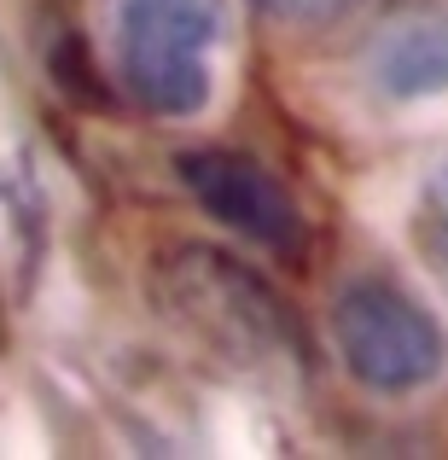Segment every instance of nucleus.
<instances>
[{"instance_id": "nucleus-3", "label": "nucleus", "mask_w": 448, "mask_h": 460, "mask_svg": "<svg viewBox=\"0 0 448 460\" xmlns=\"http://www.w3.org/2000/svg\"><path fill=\"white\" fill-rule=\"evenodd\" d=\"M332 344L344 367L379 396L426 391L448 367V338L437 314L384 274H361L332 297Z\"/></svg>"}, {"instance_id": "nucleus-5", "label": "nucleus", "mask_w": 448, "mask_h": 460, "mask_svg": "<svg viewBox=\"0 0 448 460\" xmlns=\"http://www.w3.org/2000/svg\"><path fill=\"white\" fill-rule=\"evenodd\" d=\"M367 82L391 105L448 93V0H391L367 35Z\"/></svg>"}, {"instance_id": "nucleus-7", "label": "nucleus", "mask_w": 448, "mask_h": 460, "mask_svg": "<svg viewBox=\"0 0 448 460\" xmlns=\"http://www.w3.org/2000/svg\"><path fill=\"white\" fill-rule=\"evenodd\" d=\"M274 23H292V30H326V23H344L361 0H257Z\"/></svg>"}, {"instance_id": "nucleus-6", "label": "nucleus", "mask_w": 448, "mask_h": 460, "mask_svg": "<svg viewBox=\"0 0 448 460\" xmlns=\"http://www.w3.org/2000/svg\"><path fill=\"white\" fill-rule=\"evenodd\" d=\"M414 251L426 262V274L443 286L448 297V157L426 169L419 181V199H414Z\"/></svg>"}, {"instance_id": "nucleus-2", "label": "nucleus", "mask_w": 448, "mask_h": 460, "mask_svg": "<svg viewBox=\"0 0 448 460\" xmlns=\"http://www.w3.org/2000/svg\"><path fill=\"white\" fill-rule=\"evenodd\" d=\"M222 0H117V65L140 111L198 117L215 93Z\"/></svg>"}, {"instance_id": "nucleus-1", "label": "nucleus", "mask_w": 448, "mask_h": 460, "mask_svg": "<svg viewBox=\"0 0 448 460\" xmlns=\"http://www.w3.org/2000/svg\"><path fill=\"white\" fill-rule=\"evenodd\" d=\"M152 304L187 338L245 367H292L303 361V326L285 297L215 245H175L152 269Z\"/></svg>"}, {"instance_id": "nucleus-4", "label": "nucleus", "mask_w": 448, "mask_h": 460, "mask_svg": "<svg viewBox=\"0 0 448 460\" xmlns=\"http://www.w3.org/2000/svg\"><path fill=\"white\" fill-rule=\"evenodd\" d=\"M175 175L204 204V216L233 227L257 251H268V257H303L309 222H303L297 199L285 192V181L262 157L233 152V146H192L175 157Z\"/></svg>"}]
</instances>
